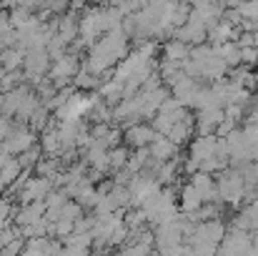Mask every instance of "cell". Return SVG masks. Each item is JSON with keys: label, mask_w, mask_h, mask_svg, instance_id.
I'll return each mask as SVG.
<instances>
[{"label": "cell", "mask_w": 258, "mask_h": 256, "mask_svg": "<svg viewBox=\"0 0 258 256\" xmlns=\"http://www.w3.org/2000/svg\"><path fill=\"white\" fill-rule=\"evenodd\" d=\"M246 256H258V244H253V246L248 249V254H246Z\"/></svg>", "instance_id": "d4e9b609"}, {"label": "cell", "mask_w": 258, "mask_h": 256, "mask_svg": "<svg viewBox=\"0 0 258 256\" xmlns=\"http://www.w3.org/2000/svg\"><path fill=\"white\" fill-rule=\"evenodd\" d=\"M50 191H53V181L35 176V178H28V181H25V186L18 191V198H20V203L25 206V203H33V201H43Z\"/></svg>", "instance_id": "52a82bcc"}, {"label": "cell", "mask_w": 258, "mask_h": 256, "mask_svg": "<svg viewBox=\"0 0 258 256\" xmlns=\"http://www.w3.org/2000/svg\"><path fill=\"white\" fill-rule=\"evenodd\" d=\"M198 90H201V83H198V81H193V78H183L180 83H175L171 88V95L183 106V108L190 111V103H193V98H196Z\"/></svg>", "instance_id": "4fadbf2b"}, {"label": "cell", "mask_w": 258, "mask_h": 256, "mask_svg": "<svg viewBox=\"0 0 258 256\" xmlns=\"http://www.w3.org/2000/svg\"><path fill=\"white\" fill-rule=\"evenodd\" d=\"M178 201H180V214L183 216H188V214H196L201 206H203V201H201V193L190 186V183H185L183 188H180V196H178Z\"/></svg>", "instance_id": "5bb4252c"}, {"label": "cell", "mask_w": 258, "mask_h": 256, "mask_svg": "<svg viewBox=\"0 0 258 256\" xmlns=\"http://www.w3.org/2000/svg\"><path fill=\"white\" fill-rule=\"evenodd\" d=\"M241 66H246L248 71L258 66V50L256 48H241Z\"/></svg>", "instance_id": "7402d4cb"}, {"label": "cell", "mask_w": 258, "mask_h": 256, "mask_svg": "<svg viewBox=\"0 0 258 256\" xmlns=\"http://www.w3.org/2000/svg\"><path fill=\"white\" fill-rule=\"evenodd\" d=\"M190 186L201 193V201L203 203H218V188H216V178L208 176V173H193L190 176Z\"/></svg>", "instance_id": "30bf717a"}, {"label": "cell", "mask_w": 258, "mask_h": 256, "mask_svg": "<svg viewBox=\"0 0 258 256\" xmlns=\"http://www.w3.org/2000/svg\"><path fill=\"white\" fill-rule=\"evenodd\" d=\"M20 164H18V159H10L3 169H0V188H5V186H10V183H15L18 178H20Z\"/></svg>", "instance_id": "ffe728a7"}, {"label": "cell", "mask_w": 258, "mask_h": 256, "mask_svg": "<svg viewBox=\"0 0 258 256\" xmlns=\"http://www.w3.org/2000/svg\"><path fill=\"white\" fill-rule=\"evenodd\" d=\"M35 133L30 131V128H25V126H10V131L5 133V138H3V151L8 153V156H13V159H18L20 153H25V151H30L33 146H35Z\"/></svg>", "instance_id": "3957f363"}, {"label": "cell", "mask_w": 258, "mask_h": 256, "mask_svg": "<svg viewBox=\"0 0 258 256\" xmlns=\"http://www.w3.org/2000/svg\"><path fill=\"white\" fill-rule=\"evenodd\" d=\"M223 123V108H208L196 113V133L198 136H216V128Z\"/></svg>", "instance_id": "9c48e42d"}, {"label": "cell", "mask_w": 258, "mask_h": 256, "mask_svg": "<svg viewBox=\"0 0 258 256\" xmlns=\"http://www.w3.org/2000/svg\"><path fill=\"white\" fill-rule=\"evenodd\" d=\"M23 61H25V53L20 48H5L3 56H0V68L5 73H15L23 68Z\"/></svg>", "instance_id": "ac0fdd59"}, {"label": "cell", "mask_w": 258, "mask_h": 256, "mask_svg": "<svg viewBox=\"0 0 258 256\" xmlns=\"http://www.w3.org/2000/svg\"><path fill=\"white\" fill-rule=\"evenodd\" d=\"M0 231H3V226H0Z\"/></svg>", "instance_id": "484cf974"}, {"label": "cell", "mask_w": 258, "mask_h": 256, "mask_svg": "<svg viewBox=\"0 0 258 256\" xmlns=\"http://www.w3.org/2000/svg\"><path fill=\"white\" fill-rule=\"evenodd\" d=\"M78 30H81V20L76 18V15H66V18H60L58 20V38L68 45L71 40H76L78 38Z\"/></svg>", "instance_id": "2e32d148"}, {"label": "cell", "mask_w": 258, "mask_h": 256, "mask_svg": "<svg viewBox=\"0 0 258 256\" xmlns=\"http://www.w3.org/2000/svg\"><path fill=\"white\" fill-rule=\"evenodd\" d=\"M40 151L45 153V159H60L63 143H60V136H58V126L55 123H48V128L43 131V136H40Z\"/></svg>", "instance_id": "8fae6325"}, {"label": "cell", "mask_w": 258, "mask_h": 256, "mask_svg": "<svg viewBox=\"0 0 258 256\" xmlns=\"http://www.w3.org/2000/svg\"><path fill=\"white\" fill-rule=\"evenodd\" d=\"M213 53L226 63V68H241V48L236 43H223V45H216Z\"/></svg>", "instance_id": "e0dca14e"}, {"label": "cell", "mask_w": 258, "mask_h": 256, "mask_svg": "<svg viewBox=\"0 0 258 256\" xmlns=\"http://www.w3.org/2000/svg\"><path fill=\"white\" fill-rule=\"evenodd\" d=\"M50 71V58L45 53V48H35V50H28L25 53V61H23V78H33V83H40L43 76H48Z\"/></svg>", "instance_id": "5b68a950"}, {"label": "cell", "mask_w": 258, "mask_h": 256, "mask_svg": "<svg viewBox=\"0 0 258 256\" xmlns=\"http://www.w3.org/2000/svg\"><path fill=\"white\" fill-rule=\"evenodd\" d=\"M128 159H131V151H128V146H118V148L108 151V164H110V171H113V173H118V171L125 169Z\"/></svg>", "instance_id": "44dd1931"}, {"label": "cell", "mask_w": 258, "mask_h": 256, "mask_svg": "<svg viewBox=\"0 0 258 256\" xmlns=\"http://www.w3.org/2000/svg\"><path fill=\"white\" fill-rule=\"evenodd\" d=\"M13 203L8 201V198H0V226H8L10 221H13Z\"/></svg>", "instance_id": "603a6c76"}, {"label": "cell", "mask_w": 258, "mask_h": 256, "mask_svg": "<svg viewBox=\"0 0 258 256\" xmlns=\"http://www.w3.org/2000/svg\"><path fill=\"white\" fill-rule=\"evenodd\" d=\"M156 256H183V244L178 246H166V249H158Z\"/></svg>", "instance_id": "cb8c5ba5"}, {"label": "cell", "mask_w": 258, "mask_h": 256, "mask_svg": "<svg viewBox=\"0 0 258 256\" xmlns=\"http://www.w3.org/2000/svg\"><path fill=\"white\" fill-rule=\"evenodd\" d=\"M156 136H158V133H156L151 126H146V123H136V126L123 128V141H125L128 146H133L136 151H138V148H148Z\"/></svg>", "instance_id": "ba28073f"}, {"label": "cell", "mask_w": 258, "mask_h": 256, "mask_svg": "<svg viewBox=\"0 0 258 256\" xmlns=\"http://www.w3.org/2000/svg\"><path fill=\"white\" fill-rule=\"evenodd\" d=\"M78 71H81L78 53H73V50H71V53H66V56H60L58 61H53V63H50L48 76H50V83L60 90V88L71 85V81L78 76Z\"/></svg>", "instance_id": "7a4b0ae2"}, {"label": "cell", "mask_w": 258, "mask_h": 256, "mask_svg": "<svg viewBox=\"0 0 258 256\" xmlns=\"http://www.w3.org/2000/svg\"><path fill=\"white\" fill-rule=\"evenodd\" d=\"M148 153H151V159H156L158 164H168L173 159H178V146L171 143L166 136H156L153 143L148 146Z\"/></svg>", "instance_id": "7c38bea8"}, {"label": "cell", "mask_w": 258, "mask_h": 256, "mask_svg": "<svg viewBox=\"0 0 258 256\" xmlns=\"http://www.w3.org/2000/svg\"><path fill=\"white\" fill-rule=\"evenodd\" d=\"M226 224L218 219V221H203L196 226L193 236L188 239V244H208V246H221L223 236H226Z\"/></svg>", "instance_id": "8992f818"}, {"label": "cell", "mask_w": 258, "mask_h": 256, "mask_svg": "<svg viewBox=\"0 0 258 256\" xmlns=\"http://www.w3.org/2000/svg\"><path fill=\"white\" fill-rule=\"evenodd\" d=\"M216 188H218V201L221 203L238 206L243 201V196H246V183H243L241 173H238V169H231V166L218 173Z\"/></svg>", "instance_id": "6da1fadb"}, {"label": "cell", "mask_w": 258, "mask_h": 256, "mask_svg": "<svg viewBox=\"0 0 258 256\" xmlns=\"http://www.w3.org/2000/svg\"><path fill=\"white\" fill-rule=\"evenodd\" d=\"M206 35H208V30H206L203 20H201V18L193 13V10H190V15H188L185 25L173 30V40H180V43H185L188 48L206 45Z\"/></svg>", "instance_id": "277c9868"}, {"label": "cell", "mask_w": 258, "mask_h": 256, "mask_svg": "<svg viewBox=\"0 0 258 256\" xmlns=\"http://www.w3.org/2000/svg\"><path fill=\"white\" fill-rule=\"evenodd\" d=\"M213 148H216V136H198L190 143V159H196L198 164H203L206 159L213 156Z\"/></svg>", "instance_id": "9a60e30c"}, {"label": "cell", "mask_w": 258, "mask_h": 256, "mask_svg": "<svg viewBox=\"0 0 258 256\" xmlns=\"http://www.w3.org/2000/svg\"><path fill=\"white\" fill-rule=\"evenodd\" d=\"M190 58V48L185 45V43H180V40H168L166 45H163V61H173V63H183V61H188Z\"/></svg>", "instance_id": "d6986e66"}]
</instances>
